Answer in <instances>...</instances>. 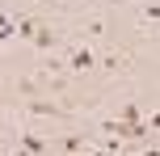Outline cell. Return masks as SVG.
Listing matches in <instances>:
<instances>
[{
	"label": "cell",
	"instance_id": "cell-1",
	"mask_svg": "<svg viewBox=\"0 0 160 156\" xmlns=\"http://www.w3.org/2000/svg\"><path fill=\"white\" fill-rule=\"evenodd\" d=\"M93 68H97V47L76 42V47L68 51V72H93Z\"/></svg>",
	"mask_w": 160,
	"mask_h": 156
},
{
	"label": "cell",
	"instance_id": "cell-2",
	"mask_svg": "<svg viewBox=\"0 0 160 156\" xmlns=\"http://www.w3.org/2000/svg\"><path fill=\"white\" fill-rule=\"evenodd\" d=\"M25 114H34V118H59V114H68L59 101H51V97H25Z\"/></svg>",
	"mask_w": 160,
	"mask_h": 156
},
{
	"label": "cell",
	"instance_id": "cell-3",
	"mask_svg": "<svg viewBox=\"0 0 160 156\" xmlns=\"http://www.w3.org/2000/svg\"><path fill=\"white\" fill-rule=\"evenodd\" d=\"M30 42H34V51H42V55H47V51L59 42V34H55V30H47V25H38V30L30 34Z\"/></svg>",
	"mask_w": 160,
	"mask_h": 156
},
{
	"label": "cell",
	"instance_id": "cell-4",
	"mask_svg": "<svg viewBox=\"0 0 160 156\" xmlns=\"http://www.w3.org/2000/svg\"><path fill=\"white\" fill-rule=\"evenodd\" d=\"M17 156H47V139H42V135H21Z\"/></svg>",
	"mask_w": 160,
	"mask_h": 156
},
{
	"label": "cell",
	"instance_id": "cell-5",
	"mask_svg": "<svg viewBox=\"0 0 160 156\" xmlns=\"http://www.w3.org/2000/svg\"><path fill=\"white\" fill-rule=\"evenodd\" d=\"M59 152H68V156H84V152H88V139H84V135H63V139H59Z\"/></svg>",
	"mask_w": 160,
	"mask_h": 156
},
{
	"label": "cell",
	"instance_id": "cell-6",
	"mask_svg": "<svg viewBox=\"0 0 160 156\" xmlns=\"http://www.w3.org/2000/svg\"><path fill=\"white\" fill-rule=\"evenodd\" d=\"M118 123H143V110H139V101H127V106H118Z\"/></svg>",
	"mask_w": 160,
	"mask_h": 156
},
{
	"label": "cell",
	"instance_id": "cell-7",
	"mask_svg": "<svg viewBox=\"0 0 160 156\" xmlns=\"http://www.w3.org/2000/svg\"><path fill=\"white\" fill-rule=\"evenodd\" d=\"M156 17H160V4H156V0H148V8H143V21H148V25H152V21H156Z\"/></svg>",
	"mask_w": 160,
	"mask_h": 156
},
{
	"label": "cell",
	"instance_id": "cell-8",
	"mask_svg": "<svg viewBox=\"0 0 160 156\" xmlns=\"http://www.w3.org/2000/svg\"><path fill=\"white\" fill-rule=\"evenodd\" d=\"M88 34H93V38H101V34H105V21H101V17H93V21H88Z\"/></svg>",
	"mask_w": 160,
	"mask_h": 156
},
{
	"label": "cell",
	"instance_id": "cell-9",
	"mask_svg": "<svg viewBox=\"0 0 160 156\" xmlns=\"http://www.w3.org/2000/svg\"><path fill=\"white\" fill-rule=\"evenodd\" d=\"M4 25H8V13H4V8H0V30H4Z\"/></svg>",
	"mask_w": 160,
	"mask_h": 156
},
{
	"label": "cell",
	"instance_id": "cell-10",
	"mask_svg": "<svg viewBox=\"0 0 160 156\" xmlns=\"http://www.w3.org/2000/svg\"><path fill=\"white\" fill-rule=\"evenodd\" d=\"M0 156H17V152H0Z\"/></svg>",
	"mask_w": 160,
	"mask_h": 156
}]
</instances>
